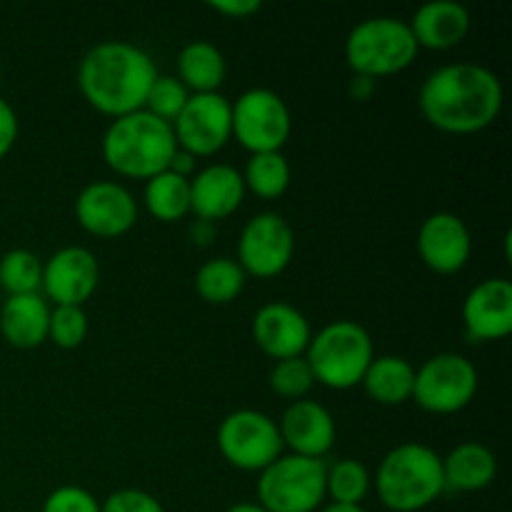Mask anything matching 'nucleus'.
<instances>
[{"label": "nucleus", "mask_w": 512, "mask_h": 512, "mask_svg": "<svg viewBox=\"0 0 512 512\" xmlns=\"http://www.w3.org/2000/svg\"><path fill=\"white\" fill-rule=\"evenodd\" d=\"M503 83L478 63H453L433 70L420 85L418 105L433 128L470 135L490 128L503 110Z\"/></svg>", "instance_id": "1"}, {"label": "nucleus", "mask_w": 512, "mask_h": 512, "mask_svg": "<svg viewBox=\"0 0 512 512\" xmlns=\"http://www.w3.org/2000/svg\"><path fill=\"white\" fill-rule=\"evenodd\" d=\"M155 78L158 70L153 58L125 40L93 45L78 68V85L85 103L113 120L143 110Z\"/></svg>", "instance_id": "2"}, {"label": "nucleus", "mask_w": 512, "mask_h": 512, "mask_svg": "<svg viewBox=\"0 0 512 512\" xmlns=\"http://www.w3.org/2000/svg\"><path fill=\"white\" fill-rule=\"evenodd\" d=\"M103 160L113 173L133 180H150L168 170L178 143L173 128L155 115L138 113L115 118L103 135Z\"/></svg>", "instance_id": "3"}, {"label": "nucleus", "mask_w": 512, "mask_h": 512, "mask_svg": "<svg viewBox=\"0 0 512 512\" xmlns=\"http://www.w3.org/2000/svg\"><path fill=\"white\" fill-rule=\"evenodd\" d=\"M378 500L393 512H420L445 493L443 458L420 443L390 450L375 473Z\"/></svg>", "instance_id": "4"}, {"label": "nucleus", "mask_w": 512, "mask_h": 512, "mask_svg": "<svg viewBox=\"0 0 512 512\" xmlns=\"http://www.w3.org/2000/svg\"><path fill=\"white\" fill-rule=\"evenodd\" d=\"M373 338L353 320H335L310 338L305 360L313 370L315 383L330 390H350L363 383L373 363Z\"/></svg>", "instance_id": "5"}, {"label": "nucleus", "mask_w": 512, "mask_h": 512, "mask_svg": "<svg viewBox=\"0 0 512 512\" xmlns=\"http://www.w3.org/2000/svg\"><path fill=\"white\" fill-rule=\"evenodd\" d=\"M418 50L408 20L370 18L350 30L345 63L360 78L378 80L410 68Z\"/></svg>", "instance_id": "6"}, {"label": "nucleus", "mask_w": 512, "mask_h": 512, "mask_svg": "<svg viewBox=\"0 0 512 512\" xmlns=\"http://www.w3.org/2000/svg\"><path fill=\"white\" fill-rule=\"evenodd\" d=\"M325 470L323 460L280 455L260 473L258 505L268 512H315L325 503Z\"/></svg>", "instance_id": "7"}, {"label": "nucleus", "mask_w": 512, "mask_h": 512, "mask_svg": "<svg viewBox=\"0 0 512 512\" xmlns=\"http://www.w3.org/2000/svg\"><path fill=\"white\" fill-rule=\"evenodd\" d=\"M478 393V370L465 355L440 353L415 370L413 400L433 415H453L468 408Z\"/></svg>", "instance_id": "8"}, {"label": "nucleus", "mask_w": 512, "mask_h": 512, "mask_svg": "<svg viewBox=\"0 0 512 512\" xmlns=\"http://www.w3.org/2000/svg\"><path fill=\"white\" fill-rule=\"evenodd\" d=\"M233 115V138L248 150L258 153H280L293 130V118L278 93L268 88H250L230 103Z\"/></svg>", "instance_id": "9"}, {"label": "nucleus", "mask_w": 512, "mask_h": 512, "mask_svg": "<svg viewBox=\"0 0 512 512\" xmlns=\"http://www.w3.org/2000/svg\"><path fill=\"white\" fill-rule=\"evenodd\" d=\"M218 450L233 468L263 473L283 455L278 423L260 410H235L220 423Z\"/></svg>", "instance_id": "10"}, {"label": "nucleus", "mask_w": 512, "mask_h": 512, "mask_svg": "<svg viewBox=\"0 0 512 512\" xmlns=\"http://www.w3.org/2000/svg\"><path fill=\"white\" fill-rule=\"evenodd\" d=\"M175 143L193 158H208L223 150L233 138L230 100L220 93L190 95L173 125Z\"/></svg>", "instance_id": "11"}, {"label": "nucleus", "mask_w": 512, "mask_h": 512, "mask_svg": "<svg viewBox=\"0 0 512 512\" xmlns=\"http://www.w3.org/2000/svg\"><path fill=\"white\" fill-rule=\"evenodd\" d=\"M295 253V235L278 213H260L243 228L238 240V265L245 275L268 280L283 273Z\"/></svg>", "instance_id": "12"}, {"label": "nucleus", "mask_w": 512, "mask_h": 512, "mask_svg": "<svg viewBox=\"0 0 512 512\" xmlns=\"http://www.w3.org/2000/svg\"><path fill=\"white\" fill-rule=\"evenodd\" d=\"M75 218L80 228L95 238H120L138 223V203L120 183L98 180L80 190Z\"/></svg>", "instance_id": "13"}, {"label": "nucleus", "mask_w": 512, "mask_h": 512, "mask_svg": "<svg viewBox=\"0 0 512 512\" xmlns=\"http://www.w3.org/2000/svg\"><path fill=\"white\" fill-rule=\"evenodd\" d=\"M100 268L95 255L88 248L70 245L60 248L48 263L43 265V295L55 305H78L93 298L98 288Z\"/></svg>", "instance_id": "14"}, {"label": "nucleus", "mask_w": 512, "mask_h": 512, "mask_svg": "<svg viewBox=\"0 0 512 512\" xmlns=\"http://www.w3.org/2000/svg\"><path fill=\"white\" fill-rule=\"evenodd\" d=\"M418 253L425 268L440 275H455L468 265L473 235L463 218L453 213H433L418 233Z\"/></svg>", "instance_id": "15"}, {"label": "nucleus", "mask_w": 512, "mask_h": 512, "mask_svg": "<svg viewBox=\"0 0 512 512\" xmlns=\"http://www.w3.org/2000/svg\"><path fill=\"white\" fill-rule=\"evenodd\" d=\"M465 333L478 343H493L512 333V285L490 278L475 285L463 303Z\"/></svg>", "instance_id": "16"}, {"label": "nucleus", "mask_w": 512, "mask_h": 512, "mask_svg": "<svg viewBox=\"0 0 512 512\" xmlns=\"http://www.w3.org/2000/svg\"><path fill=\"white\" fill-rule=\"evenodd\" d=\"M283 448L300 458L323 460L335 443V420L325 405L315 400H295L278 423Z\"/></svg>", "instance_id": "17"}, {"label": "nucleus", "mask_w": 512, "mask_h": 512, "mask_svg": "<svg viewBox=\"0 0 512 512\" xmlns=\"http://www.w3.org/2000/svg\"><path fill=\"white\" fill-rule=\"evenodd\" d=\"M253 338L268 358L290 360L303 358L313 333L308 318L298 308L288 303H268L255 313Z\"/></svg>", "instance_id": "18"}, {"label": "nucleus", "mask_w": 512, "mask_h": 512, "mask_svg": "<svg viewBox=\"0 0 512 512\" xmlns=\"http://www.w3.org/2000/svg\"><path fill=\"white\" fill-rule=\"evenodd\" d=\"M245 193L243 173L233 165H208L190 178V213L198 215L200 223L225 220L243 205Z\"/></svg>", "instance_id": "19"}, {"label": "nucleus", "mask_w": 512, "mask_h": 512, "mask_svg": "<svg viewBox=\"0 0 512 512\" xmlns=\"http://www.w3.org/2000/svg\"><path fill=\"white\" fill-rule=\"evenodd\" d=\"M470 23L473 20L465 5L453 0H433L415 10L408 25L418 48L450 50L468 38Z\"/></svg>", "instance_id": "20"}, {"label": "nucleus", "mask_w": 512, "mask_h": 512, "mask_svg": "<svg viewBox=\"0 0 512 512\" xmlns=\"http://www.w3.org/2000/svg\"><path fill=\"white\" fill-rule=\"evenodd\" d=\"M50 305L40 293L8 295L0 308V333L13 348L33 350L48 340Z\"/></svg>", "instance_id": "21"}, {"label": "nucleus", "mask_w": 512, "mask_h": 512, "mask_svg": "<svg viewBox=\"0 0 512 512\" xmlns=\"http://www.w3.org/2000/svg\"><path fill=\"white\" fill-rule=\"evenodd\" d=\"M498 475V460L483 443H460L443 458L445 490L478 493L493 485Z\"/></svg>", "instance_id": "22"}, {"label": "nucleus", "mask_w": 512, "mask_h": 512, "mask_svg": "<svg viewBox=\"0 0 512 512\" xmlns=\"http://www.w3.org/2000/svg\"><path fill=\"white\" fill-rule=\"evenodd\" d=\"M360 385L378 405H403L413 400L415 368L400 355H380L368 365Z\"/></svg>", "instance_id": "23"}, {"label": "nucleus", "mask_w": 512, "mask_h": 512, "mask_svg": "<svg viewBox=\"0 0 512 512\" xmlns=\"http://www.w3.org/2000/svg\"><path fill=\"white\" fill-rule=\"evenodd\" d=\"M225 73H228V65L215 45L195 40L180 50L178 80L188 88L190 95L218 93L220 85L225 83Z\"/></svg>", "instance_id": "24"}, {"label": "nucleus", "mask_w": 512, "mask_h": 512, "mask_svg": "<svg viewBox=\"0 0 512 512\" xmlns=\"http://www.w3.org/2000/svg\"><path fill=\"white\" fill-rule=\"evenodd\" d=\"M145 208L160 223H178L190 213V180L163 170L145 180Z\"/></svg>", "instance_id": "25"}, {"label": "nucleus", "mask_w": 512, "mask_h": 512, "mask_svg": "<svg viewBox=\"0 0 512 512\" xmlns=\"http://www.w3.org/2000/svg\"><path fill=\"white\" fill-rule=\"evenodd\" d=\"M245 278L248 275L243 273L238 260L213 258L200 265V270L195 273V290L205 303L228 305L243 293Z\"/></svg>", "instance_id": "26"}, {"label": "nucleus", "mask_w": 512, "mask_h": 512, "mask_svg": "<svg viewBox=\"0 0 512 512\" xmlns=\"http://www.w3.org/2000/svg\"><path fill=\"white\" fill-rule=\"evenodd\" d=\"M245 190L263 200H275L290 188V163L283 153L250 155L243 173Z\"/></svg>", "instance_id": "27"}, {"label": "nucleus", "mask_w": 512, "mask_h": 512, "mask_svg": "<svg viewBox=\"0 0 512 512\" xmlns=\"http://www.w3.org/2000/svg\"><path fill=\"white\" fill-rule=\"evenodd\" d=\"M373 488L370 470L360 460H338L325 470V498L335 505H360Z\"/></svg>", "instance_id": "28"}, {"label": "nucleus", "mask_w": 512, "mask_h": 512, "mask_svg": "<svg viewBox=\"0 0 512 512\" xmlns=\"http://www.w3.org/2000/svg\"><path fill=\"white\" fill-rule=\"evenodd\" d=\"M43 285V263L35 253L23 248L8 250L0 258V288L8 295L40 293Z\"/></svg>", "instance_id": "29"}, {"label": "nucleus", "mask_w": 512, "mask_h": 512, "mask_svg": "<svg viewBox=\"0 0 512 512\" xmlns=\"http://www.w3.org/2000/svg\"><path fill=\"white\" fill-rule=\"evenodd\" d=\"M188 98V88L178 78H173V75H158L153 80V85H150L143 110L155 115L158 120H163V123L173 125L178 120V115L183 113Z\"/></svg>", "instance_id": "30"}, {"label": "nucleus", "mask_w": 512, "mask_h": 512, "mask_svg": "<svg viewBox=\"0 0 512 512\" xmlns=\"http://www.w3.org/2000/svg\"><path fill=\"white\" fill-rule=\"evenodd\" d=\"M270 388L275 395L290 400H305V395L310 393V388L315 385L313 370H310L308 360L305 358H290V360H278L270 370Z\"/></svg>", "instance_id": "31"}, {"label": "nucleus", "mask_w": 512, "mask_h": 512, "mask_svg": "<svg viewBox=\"0 0 512 512\" xmlns=\"http://www.w3.org/2000/svg\"><path fill=\"white\" fill-rule=\"evenodd\" d=\"M88 338V315L78 305H55L50 310L48 340H53L58 348L75 350Z\"/></svg>", "instance_id": "32"}, {"label": "nucleus", "mask_w": 512, "mask_h": 512, "mask_svg": "<svg viewBox=\"0 0 512 512\" xmlns=\"http://www.w3.org/2000/svg\"><path fill=\"white\" fill-rule=\"evenodd\" d=\"M43 512H100V503L85 488L63 485L45 498Z\"/></svg>", "instance_id": "33"}, {"label": "nucleus", "mask_w": 512, "mask_h": 512, "mask_svg": "<svg viewBox=\"0 0 512 512\" xmlns=\"http://www.w3.org/2000/svg\"><path fill=\"white\" fill-rule=\"evenodd\" d=\"M100 512H165L158 498L138 488L115 490L100 503Z\"/></svg>", "instance_id": "34"}, {"label": "nucleus", "mask_w": 512, "mask_h": 512, "mask_svg": "<svg viewBox=\"0 0 512 512\" xmlns=\"http://www.w3.org/2000/svg\"><path fill=\"white\" fill-rule=\"evenodd\" d=\"M15 140H18V115L8 100L0 98V160L13 150Z\"/></svg>", "instance_id": "35"}, {"label": "nucleus", "mask_w": 512, "mask_h": 512, "mask_svg": "<svg viewBox=\"0 0 512 512\" xmlns=\"http://www.w3.org/2000/svg\"><path fill=\"white\" fill-rule=\"evenodd\" d=\"M208 8L225 15V18L245 20L250 18V15L258 13V10L263 8V3H260V0H215V3H208Z\"/></svg>", "instance_id": "36"}, {"label": "nucleus", "mask_w": 512, "mask_h": 512, "mask_svg": "<svg viewBox=\"0 0 512 512\" xmlns=\"http://www.w3.org/2000/svg\"><path fill=\"white\" fill-rule=\"evenodd\" d=\"M168 170L170 173H175V175H180V178H193V173H195V158L190 153H185V150H175V155H173V160H170V165H168Z\"/></svg>", "instance_id": "37"}, {"label": "nucleus", "mask_w": 512, "mask_h": 512, "mask_svg": "<svg viewBox=\"0 0 512 512\" xmlns=\"http://www.w3.org/2000/svg\"><path fill=\"white\" fill-rule=\"evenodd\" d=\"M373 88H375V80H368V78H360V75H355V80L350 83V95H353L355 100H368L370 95H373Z\"/></svg>", "instance_id": "38"}, {"label": "nucleus", "mask_w": 512, "mask_h": 512, "mask_svg": "<svg viewBox=\"0 0 512 512\" xmlns=\"http://www.w3.org/2000/svg\"><path fill=\"white\" fill-rule=\"evenodd\" d=\"M320 512H368V510H363V505H335V503H330L328 508H323Z\"/></svg>", "instance_id": "39"}, {"label": "nucleus", "mask_w": 512, "mask_h": 512, "mask_svg": "<svg viewBox=\"0 0 512 512\" xmlns=\"http://www.w3.org/2000/svg\"><path fill=\"white\" fill-rule=\"evenodd\" d=\"M225 512H268L265 508H260L258 503H238L233 508H228Z\"/></svg>", "instance_id": "40"}, {"label": "nucleus", "mask_w": 512, "mask_h": 512, "mask_svg": "<svg viewBox=\"0 0 512 512\" xmlns=\"http://www.w3.org/2000/svg\"><path fill=\"white\" fill-rule=\"evenodd\" d=\"M0 78H3V68H0Z\"/></svg>", "instance_id": "41"}]
</instances>
